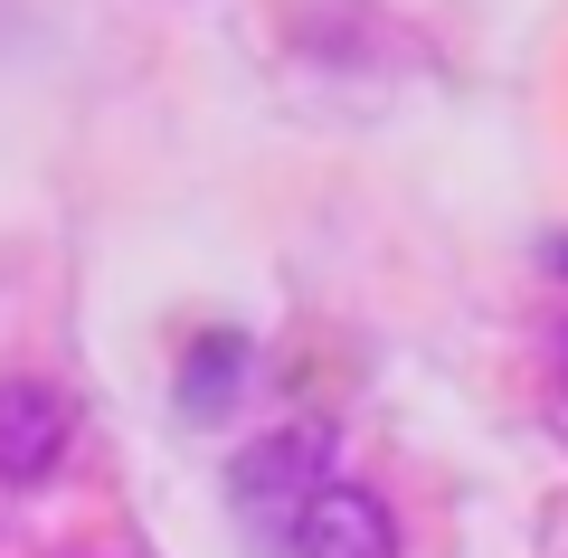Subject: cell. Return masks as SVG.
<instances>
[{
	"label": "cell",
	"mask_w": 568,
	"mask_h": 558,
	"mask_svg": "<svg viewBox=\"0 0 568 558\" xmlns=\"http://www.w3.org/2000/svg\"><path fill=\"white\" fill-rule=\"evenodd\" d=\"M323 483H332V426H275L227 464V501L256 539H284Z\"/></svg>",
	"instance_id": "6da1fadb"
},
{
	"label": "cell",
	"mask_w": 568,
	"mask_h": 558,
	"mask_svg": "<svg viewBox=\"0 0 568 558\" xmlns=\"http://www.w3.org/2000/svg\"><path fill=\"white\" fill-rule=\"evenodd\" d=\"M284 558H398V520L369 483H342L332 474L323 493L304 501V520L284 530Z\"/></svg>",
	"instance_id": "7a4b0ae2"
},
{
	"label": "cell",
	"mask_w": 568,
	"mask_h": 558,
	"mask_svg": "<svg viewBox=\"0 0 568 558\" xmlns=\"http://www.w3.org/2000/svg\"><path fill=\"white\" fill-rule=\"evenodd\" d=\"M67 464V398L48 379H0V483H48Z\"/></svg>",
	"instance_id": "3957f363"
},
{
	"label": "cell",
	"mask_w": 568,
	"mask_h": 558,
	"mask_svg": "<svg viewBox=\"0 0 568 558\" xmlns=\"http://www.w3.org/2000/svg\"><path fill=\"white\" fill-rule=\"evenodd\" d=\"M237 379H246V341L237 332H209L200 351L181 359V407H190V417H227Z\"/></svg>",
	"instance_id": "277c9868"
},
{
	"label": "cell",
	"mask_w": 568,
	"mask_h": 558,
	"mask_svg": "<svg viewBox=\"0 0 568 558\" xmlns=\"http://www.w3.org/2000/svg\"><path fill=\"white\" fill-rule=\"evenodd\" d=\"M549 265H559V275H568V237H559V256H549Z\"/></svg>",
	"instance_id": "5b68a950"
},
{
	"label": "cell",
	"mask_w": 568,
	"mask_h": 558,
	"mask_svg": "<svg viewBox=\"0 0 568 558\" xmlns=\"http://www.w3.org/2000/svg\"><path fill=\"white\" fill-rule=\"evenodd\" d=\"M559 388H568V341H559Z\"/></svg>",
	"instance_id": "8992f818"
}]
</instances>
